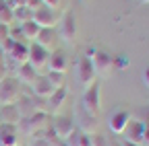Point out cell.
I'll use <instances>...</instances> for the list:
<instances>
[{
  "label": "cell",
  "mask_w": 149,
  "mask_h": 146,
  "mask_svg": "<svg viewBox=\"0 0 149 146\" xmlns=\"http://www.w3.org/2000/svg\"><path fill=\"white\" fill-rule=\"evenodd\" d=\"M85 56L91 60L97 78H108L112 72H114V56H110L106 49H102V47H89Z\"/></svg>",
  "instance_id": "cell-1"
},
{
  "label": "cell",
  "mask_w": 149,
  "mask_h": 146,
  "mask_svg": "<svg viewBox=\"0 0 149 146\" xmlns=\"http://www.w3.org/2000/svg\"><path fill=\"white\" fill-rule=\"evenodd\" d=\"M19 125L23 127L25 134H29V136H40V134H44V130L50 125V113H46V111H35V113L23 117Z\"/></svg>",
  "instance_id": "cell-2"
},
{
  "label": "cell",
  "mask_w": 149,
  "mask_h": 146,
  "mask_svg": "<svg viewBox=\"0 0 149 146\" xmlns=\"http://www.w3.org/2000/svg\"><path fill=\"white\" fill-rule=\"evenodd\" d=\"M21 97H23V93H21V84H19L17 78L6 76L0 82V107L2 105H17Z\"/></svg>",
  "instance_id": "cell-3"
},
{
  "label": "cell",
  "mask_w": 149,
  "mask_h": 146,
  "mask_svg": "<svg viewBox=\"0 0 149 146\" xmlns=\"http://www.w3.org/2000/svg\"><path fill=\"white\" fill-rule=\"evenodd\" d=\"M83 109H85V113L91 115V117L100 115V111H102V90H100L97 82L85 88V93H83Z\"/></svg>",
  "instance_id": "cell-4"
},
{
  "label": "cell",
  "mask_w": 149,
  "mask_h": 146,
  "mask_svg": "<svg viewBox=\"0 0 149 146\" xmlns=\"http://www.w3.org/2000/svg\"><path fill=\"white\" fill-rule=\"evenodd\" d=\"M60 12L56 10V8H48V6H42V8H37L35 12H31V21L37 23L42 29H56L60 23Z\"/></svg>",
  "instance_id": "cell-5"
},
{
  "label": "cell",
  "mask_w": 149,
  "mask_h": 146,
  "mask_svg": "<svg viewBox=\"0 0 149 146\" xmlns=\"http://www.w3.org/2000/svg\"><path fill=\"white\" fill-rule=\"evenodd\" d=\"M4 68L8 70V66L13 64L15 68H19L21 64H27L29 62V43H23V41H15V45L4 53Z\"/></svg>",
  "instance_id": "cell-6"
},
{
  "label": "cell",
  "mask_w": 149,
  "mask_h": 146,
  "mask_svg": "<svg viewBox=\"0 0 149 146\" xmlns=\"http://www.w3.org/2000/svg\"><path fill=\"white\" fill-rule=\"evenodd\" d=\"M60 37L62 41L66 43H74V39H77V35H79V27H77V16H74L72 10H66L62 16H60Z\"/></svg>",
  "instance_id": "cell-7"
},
{
  "label": "cell",
  "mask_w": 149,
  "mask_h": 146,
  "mask_svg": "<svg viewBox=\"0 0 149 146\" xmlns=\"http://www.w3.org/2000/svg\"><path fill=\"white\" fill-rule=\"evenodd\" d=\"M50 130H52V136L56 140H66L74 130H77V125H74L72 117H68V115H56L50 121Z\"/></svg>",
  "instance_id": "cell-8"
},
{
  "label": "cell",
  "mask_w": 149,
  "mask_h": 146,
  "mask_svg": "<svg viewBox=\"0 0 149 146\" xmlns=\"http://www.w3.org/2000/svg\"><path fill=\"white\" fill-rule=\"evenodd\" d=\"M145 130H147V125H145L141 119H130L120 136L124 138V142H126L128 146H141V140H143Z\"/></svg>",
  "instance_id": "cell-9"
},
{
  "label": "cell",
  "mask_w": 149,
  "mask_h": 146,
  "mask_svg": "<svg viewBox=\"0 0 149 146\" xmlns=\"http://www.w3.org/2000/svg\"><path fill=\"white\" fill-rule=\"evenodd\" d=\"M77 78H79V82H81L85 88L97 82L95 70H93V64H91V60H89L87 56H81L79 62H77Z\"/></svg>",
  "instance_id": "cell-10"
},
{
  "label": "cell",
  "mask_w": 149,
  "mask_h": 146,
  "mask_svg": "<svg viewBox=\"0 0 149 146\" xmlns=\"http://www.w3.org/2000/svg\"><path fill=\"white\" fill-rule=\"evenodd\" d=\"M48 58H50V51L44 49L40 43H29V64L42 74V70L48 68Z\"/></svg>",
  "instance_id": "cell-11"
},
{
  "label": "cell",
  "mask_w": 149,
  "mask_h": 146,
  "mask_svg": "<svg viewBox=\"0 0 149 146\" xmlns=\"http://www.w3.org/2000/svg\"><path fill=\"white\" fill-rule=\"evenodd\" d=\"M133 119V115H130L126 109H116V111H112L110 113V117H108V127L114 134H122L124 132V127H126V123Z\"/></svg>",
  "instance_id": "cell-12"
},
{
  "label": "cell",
  "mask_w": 149,
  "mask_h": 146,
  "mask_svg": "<svg viewBox=\"0 0 149 146\" xmlns=\"http://www.w3.org/2000/svg\"><path fill=\"white\" fill-rule=\"evenodd\" d=\"M48 70H50V72H60V74H66V72H68V58H66V53L60 51V49L50 51Z\"/></svg>",
  "instance_id": "cell-13"
},
{
  "label": "cell",
  "mask_w": 149,
  "mask_h": 146,
  "mask_svg": "<svg viewBox=\"0 0 149 146\" xmlns=\"http://www.w3.org/2000/svg\"><path fill=\"white\" fill-rule=\"evenodd\" d=\"M66 97H68V88L66 86H62V88H56L54 93L46 99V113H58L60 111V107H62V103L66 101Z\"/></svg>",
  "instance_id": "cell-14"
},
{
  "label": "cell",
  "mask_w": 149,
  "mask_h": 146,
  "mask_svg": "<svg viewBox=\"0 0 149 146\" xmlns=\"http://www.w3.org/2000/svg\"><path fill=\"white\" fill-rule=\"evenodd\" d=\"M21 119H23V115H21V111H19L17 105H2L0 107V123L19 127Z\"/></svg>",
  "instance_id": "cell-15"
},
{
  "label": "cell",
  "mask_w": 149,
  "mask_h": 146,
  "mask_svg": "<svg viewBox=\"0 0 149 146\" xmlns=\"http://www.w3.org/2000/svg\"><path fill=\"white\" fill-rule=\"evenodd\" d=\"M54 86L48 82V78L44 76V74H40L35 80H33V84H31V93H33V97H37V99H42V101H46L52 93H54Z\"/></svg>",
  "instance_id": "cell-16"
},
{
  "label": "cell",
  "mask_w": 149,
  "mask_h": 146,
  "mask_svg": "<svg viewBox=\"0 0 149 146\" xmlns=\"http://www.w3.org/2000/svg\"><path fill=\"white\" fill-rule=\"evenodd\" d=\"M40 76V72H37L29 62L27 64H21L17 68V80H19V84H27V86H31L33 84V80Z\"/></svg>",
  "instance_id": "cell-17"
},
{
  "label": "cell",
  "mask_w": 149,
  "mask_h": 146,
  "mask_svg": "<svg viewBox=\"0 0 149 146\" xmlns=\"http://www.w3.org/2000/svg\"><path fill=\"white\" fill-rule=\"evenodd\" d=\"M56 37H58V31H56V29H42L40 35H37V39H35V43H40L48 51H54Z\"/></svg>",
  "instance_id": "cell-18"
},
{
  "label": "cell",
  "mask_w": 149,
  "mask_h": 146,
  "mask_svg": "<svg viewBox=\"0 0 149 146\" xmlns=\"http://www.w3.org/2000/svg\"><path fill=\"white\" fill-rule=\"evenodd\" d=\"M19 31H21L23 39H25L27 43H33V41L37 39V35H40L42 27L37 25V23H33V21H27V23H23V25H19Z\"/></svg>",
  "instance_id": "cell-19"
},
{
  "label": "cell",
  "mask_w": 149,
  "mask_h": 146,
  "mask_svg": "<svg viewBox=\"0 0 149 146\" xmlns=\"http://www.w3.org/2000/svg\"><path fill=\"white\" fill-rule=\"evenodd\" d=\"M68 146H91V134H87V132H83V130H74L66 140H64Z\"/></svg>",
  "instance_id": "cell-20"
},
{
  "label": "cell",
  "mask_w": 149,
  "mask_h": 146,
  "mask_svg": "<svg viewBox=\"0 0 149 146\" xmlns=\"http://www.w3.org/2000/svg\"><path fill=\"white\" fill-rule=\"evenodd\" d=\"M27 21H31V12L25 8V6H19V8H13V27L17 25H23V23H27Z\"/></svg>",
  "instance_id": "cell-21"
},
{
  "label": "cell",
  "mask_w": 149,
  "mask_h": 146,
  "mask_svg": "<svg viewBox=\"0 0 149 146\" xmlns=\"http://www.w3.org/2000/svg\"><path fill=\"white\" fill-rule=\"evenodd\" d=\"M0 25L13 27V8L8 6L6 0H0Z\"/></svg>",
  "instance_id": "cell-22"
},
{
  "label": "cell",
  "mask_w": 149,
  "mask_h": 146,
  "mask_svg": "<svg viewBox=\"0 0 149 146\" xmlns=\"http://www.w3.org/2000/svg\"><path fill=\"white\" fill-rule=\"evenodd\" d=\"M46 78H48V82L54 86V88H62V86H66V74H60V72H46V74H44Z\"/></svg>",
  "instance_id": "cell-23"
},
{
  "label": "cell",
  "mask_w": 149,
  "mask_h": 146,
  "mask_svg": "<svg viewBox=\"0 0 149 146\" xmlns=\"http://www.w3.org/2000/svg\"><path fill=\"white\" fill-rule=\"evenodd\" d=\"M29 146H56V138H48V136L40 134V136H33L31 138Z\"/></svg>",
  "instance_id": "cell-24"
},
{
  "label": "cell",
  "mask_w": 149,
  "mask_h": 146,
  "mask_svg": "<svg viewBox=\"0 0 149 146\" xmlns=\"http://www.w3.org/2000/svg\"><path fill=\"white\" fill-rule=\"evenodd\" d=\"M128 66V58L126 56H114V70H122Z\"/></svg>",
  "instance_id": "cell-25"
},
{
  "label": "cell",
  "mask_w": 149,
  "mask_h": 146,
  "mask_svg": "<svg viewBox=\"0 0 149 146\" xmlns=\"http://www.w3.org/2000/svg\"><path fill=\"white\" fill-rule=\"evenodd\" d=\"M44 4H42V0H27V4H25V8L29 10V12H35L37 8H42Z\"/></svg>",
  "instance_id": "cell-26"
},
{
  "label": "cell",
  "mask_w": 149,
  "mask_h": 146,
  "mask_svg": "<svg viewBox=\"0 0 149 146\" xmlns=\"http://www.w3.org/2000/svg\"><path fill=\"white\" fill-rule=\"evenodd\" d=\"M8 35H10V27H6V25H0V45H2V43L8 39Z\"/></svg>",
  "instance_id": "cell-27"
},
{
  "label": "cell",
  "mask_w": 149,
  "mask_h": 146,
  "mask_svg": "<svg viewBox=\"0 0 149 146\" xmlns=\"http://www.w3.org/2000/svg\"><path fill=\"white\" fill-rule=\"evenodd\" d=\"M42 4H44V6H48V8H56V10H58L60 0H42Z\"/></svg>",
  "instance_id": "cell-28"
},
{
  "label": "cell",
  "mask_w": 149,
  "mask_h": 146,
  "mask_svg": "<svg viewBox=\"0 0 149 146\" xmlns=\"http://www.w3.org/2000/svg\"><path fill=\"white\" fill-rule=\"evenodd\" d=\"M6 2H8L10 8H19V6H25L27 0H6Z\"/></svg>",
  "instance_id": "cell-29"
},
{
  "label": "cell",
  "mask_w": 149,
  "mask_h": 146,
  "mask_svg": "<svg viewBox=\"0 0 149 146\" xmlns=\"http://www.w3.org/2000/svg\"><path fill=\"white\" fill-rule=\"evenodd\" d=\"M141 115H143V117H141V121H143V123H145V125L149 127V105H147V107L143 109V113H141Z\"/></svg>",
  "instance_id": "cell-30"
},
{
  "label": "cell",
  "mask_w": 149,
  "mask_h": 146,
  "mask_svg": "<svg viewBox=\"0 0 149 146\" xmlns=\"http://www.w3.org/2000/svg\"><path fill=\"white\" fill-rule=\"evenodd\" d=\"M141 146H149V127L145 130V134H143V140H141Z\"/></svg>",
  "instance_id": "cell-31"
},
{
  "label": "cell",
  "mask_w": 149,
  "mask_h": 146,
  "mask_svg": "<svg viewBox=\"0 0 149 146\" xmlns=\"http://www.w3.org/2000/svg\"><path fill=\"white\" fill-rule=\"evenodd\" d=\"M143 82L149 86V66H147V68H145V72H143Z\"/></svg>",
  "instance_id": "cell-32"
},
{
  "label": "cell",
  "mask_w": 149,
  "mask_h": 146,
  "mask_svg": "<svg viewBox=\"0 0 149 146\" xmlns=\"http://www.w3.org/2000/svg\"><path fill=\"white\" fill-rule=\"evenodd\" d=\"M4 49H2V45H0V66H4Z\"/></svg>",
  "instance_id": "cell-33"
},
{
  "label": "cell",
  "mask_w": 149,
  "mask_h": 146,
  "mask_svg": "<svg viewBox=\"0 0 149 146\" xmlns=\"http://www.w3.org/2000/svg\"><path fill=\"white\" fill-rule=\"evenodd\" d=\"M56 146H68V144H66L64 140H56Z\"/></svg>",
  "instance_id": "cell-34"
},
{
  "label": "cell",
  "mask_w": 149,
  "mask_h": 146,
  "mask_svg": "<svg viewBox=\"0 0 149 146\" xmlns=\"http://www.w3.org/2000/svg\"><path fill=\"white\" fill-rule=\"evenodd\" d=\"M139 2H149V0H139Z\"/></svg>",
  "instance_id": "cell-35"
},
{
  "label": "cell",
  "mask_w": 149,
  "mask_h": 146,
  "mask_svg": "<svg viewBox=\"0 0 149 146\" xmlns=\"http://www.w3.org/2000/svg\"><path fill=\"white\" fill-rule=\"evenodd\" d=\"M0 146H4V144H2V138H0Z\"/></svg>",
  "instance_id": "cell-36"
},
{
  "label": "cell",
  "mask_w": 149,
  "mask_h": 146,
  "mask_svg": "<svg viewBox=\"0 0 149 146\" xmlns=\"http://www.w3.org/2000/svg\"><path fill=\"white\" fill-rule=\"evenodd\" d=\"M0 125H2V123H0Z\"/></svg>",
  "instance_id": "cell-37"
}]
</instances>
